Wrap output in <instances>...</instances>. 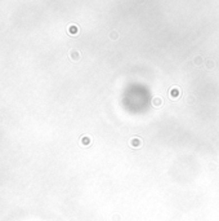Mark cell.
I'll return each mask as SVG.
<instances>
[{
	"label": "cell",
	"mask_w": 219,
	"mask_h": 221,
	"mask_svg": "<svg viewBox=\"0 0 219 221\" xmlns=\"http://www.w3.org/2000/svg\"><path fill=\"white\" fill-rule=\"evenodd\" d=\"M124 106L132 113H142L147 110L151 102L150 91L142 84H132L124 92Z\"/></svg>",
	"instance_id": "cell-1"
}]
</instances>
